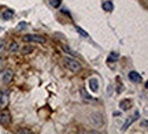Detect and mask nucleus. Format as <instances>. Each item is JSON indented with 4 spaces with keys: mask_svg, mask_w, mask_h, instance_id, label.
<instances>
[{
    "mask_svg": "<svg viewBox=\"0 0 148 134\" xmlns=\"http://www.w3.org/2000/svg\"><path fill=\"white\" fill-rule=\"evenodd\" d=\"M18 133H30V131H29V130H19Z\"/></svg>",
    "mask_w": 148,
    "mask_h": 134,
    "instance_id": "obj_21",
    "label": "nucleus"
},
{
    "mask_svg": "<svg viewBox=\"0 0 148 134\" xmlns=\"http://www.w3.org/2000/svg\"><path fill=\"white\" fill-rule=\"evenodd\" d=\"M112 8H114V4H112L111 1H104V3H103V10L104 11H108V12H110V11H112Z\"/></svg>",
    "mask_w": 148,
    "mask_h": 134,
    "instance_id": "obj_12",
    "label": "nucleus"
},
{
    "mask_svg": "<svg viewBox=\"0 0 148 134\" xmlns=\"http://www.w3.org/2000/svg\"><path fill=\"white\" fill-rule=\"evenodd\" d=\"M16 49H18V44L12 43V44H11V47H10V52H15Z\"/></svg>",
    "mask_w": 148,
    "mask_h": 134,
    "instance_id": "obj_17",
    "label": "nucleus"
},
{
    "mask_svg": "<svg viewBox=\"0 0 148 134\" xmlns=\"http://www.w3.org/2000/svg\"><path fill=\"white\" fill-rule=\"evenodd\" d=\"M63 65L66 66L70 71H73V73H78L79 70H81V65H79L75 59H73V58H67V56H66L63 59Z\"/></svg>",
    "mask_w": 148,
    "mask_h": 134,
    "instance_id": "obj_1",
    "label": "nucleus"
},
{
    "mask_svg": "<svg viewBox=\"0 0 148 134\" xmlns=\"http://www.w3.org/2000/svg\"><path fill=\"white\" fill-rule=\"evenodd\" d=\"M14 16V11H11V10H5L4 12H3V19H10V18H12Z\"/></svg>",
    "mask_w": 148,
    "mask_h": 134,
    "instance_id": "obj_13",
    "label": "nucleus"
},
{
    "mask_svg": "<svg viewBox=\"0 0 148 134\" xmlns=\"http://www.w3.org/2000/svg\"><path fill=\"white\" fill-rule=\"evenodd\" d=\"M11 122V115L7 111H3L0 112V124L1 126H8Z\"/></svg>",
    "mask_w": 148,
    "mask_h": 134,
    "instance_id": "obj_4",
    "label": "nucleus"
},
{
    "mask_svg": "<svg viewBox=\"0 0 148 134\" xmlns=\"http://www.w3.org/2000/svg\"><path fill=\"white\" fill-rule=\"evenodd\" d=\"M127 77H129V80L132 81V82H136V84H140V82L143 81V77H141V74H138L137 71H130Z\"/></svg>",
    "mask_w": 148,
    "mask_h": 134,
    "instance_id": "obj_5",
    "label": "nucleus"
},
{
    "mask_svg": "<svg viewBox=\"0 0 148 134\" xmlns=\"http://www.w3.org/2000/svg\"><path fill=\"white\" fill-rule=\"evenodd\" d=\"M1 80L4 84H10L11 80H12V71L11 70H5L4 73L1 74Z\"/></svg>",
    "mask_w": 148,
    "mask_h": 134,
    "instance_id": "obj_6",
    "label": "nucleus"
},
{
    "mask_svg": "<svg viewBox=\"0 0 148 134\" xmlns=\"http://www.w3.org/2000/svg\"><path fill=\"white\" fill-rule=\"evenodd\" d=\"M10 103V90L0 89V110H5Z\"/></svg>",
    "mask_w": 148,
    "mask_h": 134,
    "instance_id": "obj_2",
    "label": "nucleus"
},
{
    "mask_svg": "<svg viewBox=\"0 0 148 134\" xmlns=\"http://www.w3.org/2000/svg\"><path fill=\"white\" fill-rule=\"evenodd\" d=\"M118 59H119V52H111V54L108 55V58H107V62H108V63H114V62H116Z\"/></svg>",
    "mask_w": 148,
    "mask_h": 134,
    "instance_id": "obj_9",
    "label": "nucleus"
},
{
    "mask_svg": "<svg viewBox=\"0 0 148 134\" xmlns=\"http://www.w3.org/2000/svg\"><path fill=\"white\" fill-rule=\"evenodd\" d=\"M75 30H77V32L79 33V34H81V36H82V37H85V38H88V33L85 32L84 29H81V27L79 26H75Z\"/></svg>",
    "mask_w": 148,
    "mask_h": 134,
    "instance_id": "obj_15",
    "label": "nucleus"
},
{
    "mask_svg": "<svg viewBox=\"0 0 148 134\" xmlns=\"http://www.w3.org/2000/svg\"><path fill=\"white\" fill-rule=\"evenodd\" d=\"M22 51L25 52V54H29V52H32L33 48H30V47H25V48H22Z\"/></svg>",
    "mask_w": 148,
    "mask_h": 134,
    "instance_id": "obj_18",
    "label": "nucleus"
},
{
    "mask_svg": "<svg viewBox=\"0 0 148 134\" xmlns=\"http://www.w3.org/2000/svg\"><path fill=\"white\" fill-rule=\"evenodd\" d=\"M22 40L25 43H45V37L38 36V34H25Z\"/></svg>",
    "mask_w": 148,
    "mask_h": 134,
    "instance_id": "obj_3",
    "label": "nucleus"
},
{
    "mask_svg": "<svg viewBox=\"0 0 148 134\" xmlns=\"http://www.w3.org/2000/svg\"><path fill=\"white\" fill-rule=\"evenodd\" d=\"M130 105H132L130 100H122V101L119 103V107H121V110H123V111H127V110L130 108Z\"/></svg>",
    "mask_w": 148,
    "mask_h": 134,
    "instance_id": "obj_11",
    "label": "nucleus"
},
{
    "mask_svg": "<svg viewBox=\"0 0 148 134\" xmlns=\"http://www.w3.org/2000/svg\"><path fill=\"white\" fill-rule=\"evenodd\" d=\"M138 116H140V112H138V111H136V112H134V115H133L132 118H129L126 120V123L123 124V127H122V130H126L127 127H129V126H130V124L133 123V122H134V120H136V119L138 118Z\"/></svg>",
    "mask_w": 148,
    "mask_h": 134,
    "instance_id": "obj_7",
    "label": "nucleus"
},
{
    "mask_svg": "<svg viewBox=\"0 0 148 134\" xmlns=\"http://www.w3.org/2000/svg\"><path fill=\"white\" fill-rule=\"evenodd\" d=\"M81 95H82V97H84L85 100H92V97L88 93H85V89H81Z\"/></svg>",
    "mask_w": 148,
    "mask_h": 134,
    "instance_id": "obj_16",
    "label": "nucleus"
},
{
    "mask_svg": "<svg viewBox=\"0 0 148 134\" xmlns=\"http://www.w3.org/2000/svg\"><path fill=\"white\" fill-rule=\"evenodd\" d=\"M89 86H90V89H92V92H97V89H99V82H97V80H96V78H90Z\"/></svg>",
    "mask_w": 148,
    "mask_h": 134,
    "instance_id": "obj_10",
    "label": "nucleus"
},
{
    "mask_svg": "<svg viewBox=\"0 0 148 134\" xmlns=\"http://www.w3.org/2000/svg\"><path fill=\"white\" fill-rule=\"evenodd\" d=\"M3 48H4V41L0 43V51H3Z\"/></svg>",
    "mask_w": 148,
    "mask_h": 134,
    "instance_id": "obj_20",
    "label": "nucleus"
},
{
    "mask_svg": "<svg viewBox=\"0 0 148 134\" xmlns=\"http://www.w3.org/2000/svg\"><path fill=\"white\" fill-rule=\"evenodd\" d=\"M100 118H101L100 115H96V114H93V115H92V118H90V120H92V123L95 124V126L100 127L101 124H103V120H101Z\"/></svg>",
    "mask_w": 148,
    "mask_h": 134,
    "instance_id": "obj_8",
    "label": "nucleus"
},
{
    "mask_svg": "<svg viewBox=\"0 0 148 134\" xmlns=\"http://www.w3.org/2000/svg\"><path fill=\"white\" fill-rule=\"evenodd\" d=\"M60 3H62V0H49V4L52 5L53 8H58V7H60Z\"/></svg>",
    "mask_w": 148,
    "mask_h": 134,
    "instance_id": "obj_14",
    "label": "nucleus"
},
{
    "mask_svg": "<svg viewBox=\"0 0 148 134\" xmlns=\"http://www.w3.org/2000/svg\"><path fill=\"white\" fill-rule=\"evenodd\" d=\"M27 25L26 23H19V25H18V27H16V29H18V30H21V29H25V27H26Z\"/></svg>",
    "mask_w": 148,
    "mask_h": 134,
    "instance_id": "obj_19",
    "label": "nucleus"
}]
</instances>
